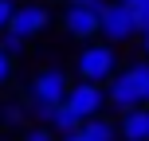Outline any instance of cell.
I'll list each match as a JSON object with an SVG mask.
<instances>
[{"mask_svg": "<svg viewBox=\"0 0 149 141\" xmlns=\"http://www.w3.org/2000/svg\"><path fill=\"white\" fill-rule=\"evenodd\" d=\"M145 90H149V63H130L126 71H118L106 86V106L114 110H137L145 106Z\"/></svg>", "mask_w": 149, "mask_h": 141, "instance_id": "1", "label": "cell"}, {"mask_svg": "<svg viewBox=\"0 0 149 141\" xmlns=\"http://www.w3.org/2000/svg\"><path fill=\"white\" fill-rule=\"evenodd\" d=\"M79 74H82V82H110L114 74V67H118V55H114V47L110 43H90V47H82V55H79Z\"/></svg>", "mask_w": 149, "mask_h": 141, "instance_id": "2", "label": "cell"}, {"mask_svg": "<svg viewBox=\"0 0 149 141\" xmlns=\"http://www.w3.org/2000/svg\"><path fill=\"white\" fill-rule=\"evenodd\" d=\"M98 31H102V39H110V43H126L130 35H137L130 4H122V0L102 4V12H98Z\"/></svg>", "mask_w": 149, "mask_h": 141, "instance_id": "3", "label": "cell"}, {"mask_svg": "<svg viewBox=\"0 0 149 141\" xmlns=\"http://www.w3.org/2000/svg\"><path fill=\"white\" fill-rule=\"evenodd\" d=\"M63 106H67L79 122H90V118H98V110L106 106V90L98 86V82H74L67 90V98H63Z\"/></svg>", "mask_w": 149, "mask_h": 141, "instance_id": "4", "label": "cell"}, {"mask_svg": "<svg viewBox=\"0 0 149 141\" xmlns=\"http://www.w3.org/2000/svg\"><path fill=\"white\" fill-rule=\"evenodd\" d=\"M67 90H71L67 74L59 67H47V71H39L36 78H31V102L36 106H63Z\"/></svg>", "mask_w": 149, "mask_h": 141, "instance_id": "5", "label": "cell"}, {"mask_svg": "<svg viewBox=\"0 0 149 141\" xmlns=\"http://www.w3.org/2000/svg\"><path fill=\"white\" fill-rule=\"evenodd\" d=\"M47 20H51V16H47L43 4H16L8 31H12L16 39H31V35H39V31L47 28Z\"/></svg>", "mask_w": 149, "mask_h": 141, "instance_id": "6", "label": "cell"}, {"mask_svg": "<svg viewBox=\"0 0 149 141\" xmlns=\"http://www.w3.org/2000/svg\"><path fill=\"white\" fill-rule=\"evenodd\" d=\"M98 12L102 8H67L63 12V28L74 39H94L98 35Z\"/></svg>", "mask_w": 149, "mask_h": 141, "instance_id": "7", "label": "cell"}, {"mask_svg": "<svg viewBox=\"0 0 149 141\" xmlns=\"http://www.w3.org/2000/svg\"><path fill=\"white\" fill-rule=\"evenodd\" d=\"M122 141H149V106H137V110L122 114V126H118Z\"/></svg>", "mask_w": 149, "mask_h": 141, "instance_id": "8", "label": "cell"}, {"mask_svg": "<svg viewBox=\"0 0 149 141\" xmlns=\"http://www.w3.org/2000/svg\"><path fill=\"white\" fill-rule=\"evenodd\" d=\"M79 133L86 137V141H118V126L106 122V118H90V122L79 126Z\"/></svg>", "mask_w": 149, "mask_h": 141, "instance_id": "9", "label": "cell"}, {"mask_svg": "<svg viewBox=\"0 0 149 141\" xmlns=\"http://www.w3.org/2000/svg\"><path fill=\"white\" fill-rule=\"evenodd\" d=\"M79 126H82V122L74 118V114L67 110V106H55L51 122H47V129H55V133H63V137H67V133H74V129H79Z\"/></svg>", "mask_w": 149, "mask_h": 141, "instance_id": "10", "label": "cell"}, {"mask_svg": "<svg viewBox=\"0 0 149 141\" xmlns=\"http://www.w3.org/2000/svg\"><path fill=\"white\" fill-rule=\"evenodd\" d=\"M130 16H134V28H137V31H149V0L130 4Z\"/></svg>", "mask_w": 149, "mask_h": 141, "instance_id": "11", "label": "cell"}, {"mask_svg": "<svg viewBox=\"0 0 149 141\" xmlns=\"http://www.w3.org/2000/svg\"><path fill=\"white\" fill-rule=\"evenodd\" d=\"M0 51H4L8 59H16V55L24 51V39H16L12 31H4V35H0Z\"/></svg>", "mask_w": 149, "mask_h": 141, "instance_id": "12", "label": "cell"}, {"mask_svg": "<svg viewBox=\"0 0 149 141\" xmlns=\"http://www.w3.org/2000/svg\"><path fill=\"white\" fill-rule=\"evenodd\" d=\"M24 141H55V133H51L47 126H31L28 133H24Z\"/></svg>", "mask_w": 149, "mask_h": 141, "instance_id": "13", "label": "cell"}, {"mask_svg": "<svg viewBox=\"0 0 149 141\" xmlns=\"http://www.w3.org/2000/svg\"><path fill=\"white\" fill-rule=\"evenodd\" d=\"M12 12H16V4L12 0H0V35L8 31V24H12Z\"/></svg>", "mask_w": 149, "mask_h": 141, "instance_id": "14", "label": "cell"}, {"mask_svg": "<svg viewBox=\"0 0 149 141\" xmlns=\"http://www.w3.org/2000/svg\"><path fill=\"white\" fill-rule=\"evenodd\" d=\"M4 82H12V59L0 51V86H4Z\"/></svg>", "mask_w": 149, "mask_h": 141, "instance_id": "15", "label": "cell"}, {"mask_svg": "<svg viewBox=\"0 0 149 141\" xmlns=\"http://www.w3.org/2000/svg\"><path fill=\"white\" fill-rule=\"evenodd\" d=\"M67 4H71V8H102L106 0H67Z\"/></svg>", "mask_w": 149, "mask_h": 141, "instance_id": "16", "label": "cell"}, {"mask_svg": "<svg viewBox=\"0 0 149 141\" xmlns=\"http://www.w3.org/2000/svg\"><path fill=\"white\" fill-rule=\"evenodd\" d=\"M20 118H24L20 106H8V110H4V122H20Z\"/></svg>", "mask_w": 149, "mask_h": 141, "instance_id": "17", "label": "cell"}, {"mask_svg": "<svg viewBox=\"0 0 149 141\" xmlns=\"http://www.w3.org/2000/svg\"><path fill=\"white\" fill-rule=\"evenodd\" d=\"M63 141H86V137H82L79 129H74V133H67V137H63Z\"/></svg>", "mask_w": 149, "mask_h": 141, "instance_id": "18", "label": "cell"}, {"mask_svg": "<svg viewBox=\"0 0 149 141\" xmlns=\"http://www.w3.org/2000/svg\"><path fill=\"white\" fill-rule=\"evenodd\" d=\"M141 35H145V39H141V47H145V55H149V31H141Z\"/></svg>", "mask_w": 149, "mask_h": 141, "instance_id": "19", "label": "cell"}, {"mask_svg": "<svg viewBox=\"0 0 149 141\" xmlns=\"http://www.w3.org/2000/svg\"><path fill=\"white\" fill-rule=\"evenodd\" d=\"M122 4H137V0H122Z\"/></svg>", "mask_w": 149, "mask_h": 141, "instance_id": "20", "label": "cell"}, {"mask_svg": "<svg viewBox=\"0 0 149 141\" xmlns=\"http://www.w3.org/2000/svg\"><path fill=\"white\" fill-rule=\"evenodd\" d=\"M145 106H149V90H145Z\"/></svg>", "mask_w": 149, "mask_h": 141, "instance_id": "21", "label": "cell"}]
</instances>
